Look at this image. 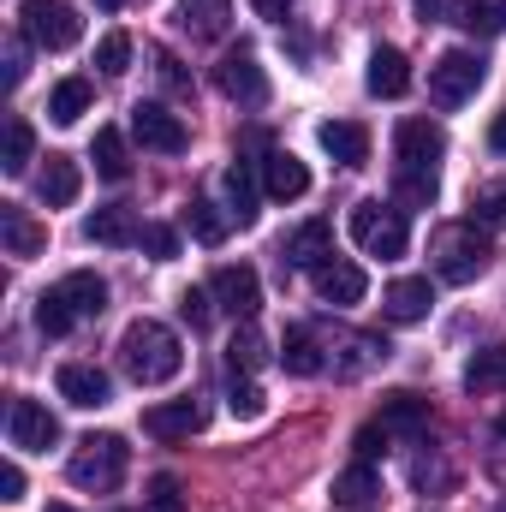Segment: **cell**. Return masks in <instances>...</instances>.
I'll return each mask as SVG.
<instances>
[{
  "label": "cell",
  "mask_w": 506,
  "mask_h": 512,
  "mask_svg": "<svg viewBox=\"0 0 506 512\" xmlns=\"http://www.w3.org/2000/svg\"><path fill=\"white\" fill-rule=\"evenodd\" d=\"M483 78H489L483 54H471V48H447V54L429 66V102H435V108H465V102L483 90Z\"/></svg>",
  "instance_id": "5b68a950"
},
{
  "label": "cell",
  "mask_w": 506,
  "mask_h": 512,
  "mask_svg": "<svg viewBox=\"0 0 506 512\" xmlns=\"http://www.w3.org/2000/svg\"><path fill=\"white\" fill-rule=\"evenodd\" d=\"M78 191H84L78 161H72V155H48V167L36 173V197H42L48 209H72V203H78Z\"/></svg>",
  "instance_id": "e0dca14e"
},
{
  "label": "cell",
  "mask_w": 506,
  "mask_h": 512,
  "mask_svg": "<svg viewBox=\"0 0 506 512\" xmlns=\"http://www.w3.org/2000/svg\"><path fill=\"white\" fill-rule=\"evenodd\" d=\"M209 292H215V304H221V310H233L239 322H251L256 304H262V280H256L251 262H221V268H215V280H209Z\"/></svg>",
  "instance_id": "8fae6325"
},
{
  "label": "cell",
  "mask_w": 506,
  "mask_h": 512,
  "mask_svg": "<svg viewBox=\"0 0 506 512\" xmlns=\"http://www.w3.org/2000/svg\"><path fill=\"white\" fill-rule=\"evenodd\" d=\"M96 66L108 72V78H120L131 66V36L126 30H114V36H102V48H96Z\"/></svg>",
  "instance_id": "ab89813d"
},
{
  "label": "cell",
  "mask_w": 506,
  "mask_h": 512,
  "mask_svg": "<svg viewBox=\"0 0 506 512\" xmlns=\"http://www.w3.org/2000/svg\"><path fill=\"white\" fill-rule=\"evenodd\" d=\"M30 149H36V131L24 126V120H6V149H0V167H6L12 179L30 167Z\"/></svg>",
  "instance_id": "8d00e7d4"
},
{
  "label": "cell",
  "mask_w": 506,
  "mask_h": 512,
  "mask_svg": "<svg viewBox=\"0 0 506 512\" xmlns=\"http://www.w3.org/2000/svg\"><path fill=\"white\" fill-rule=\"evenodd\" d=\"M489 149H501L506 155V114H495V126H489Z\"/></svg>",
  "instance_id": "816d5d0a"
},
{
  "label": "cell",
  "mask_w": 506,
  "mask_h": 512,
  "mask_svg": "<svg viewBox=\"0 0 506 512\" xmlns=\"http://www.w3.org/2000/svg\"><path fill=\"white\" fill-rule=\"evenodd\" d=\"M96 6H102V12H120V6H126V0H96Z\"/></svg>",
  "instance_id": "f5cc1de1"
},
{
  "label": "cell",
  "mask_w": 506,
  "mask_h": 512,
  "mask_svg": "<svg viewBox=\"0 0 506 512\" xmlns=\"http://www.w3.org/2000/svg\"><path fill=\"white\" fill-rule=\"evenodd\" d=\"M465 387L471 393H489V387H506V346H489L465 364Z\"/></svg>",
  "instance_id": "836d02e7"
},
{
  "label": "cell",
  "mask_w": 506,
  "mask_h": 512,
  "mask_svg": "<svg viewBox=\"0 0 506 512\" xmlns=\"http://www.w3.org/2000/svg\"><path fill=\"white\" fill-rule=\"evenodd\" d=\"M203 423H209V411H203L197 399H173V405H149V411H143V435H155V441L197 435Z\"/></svg>",
  "instance_id": "5bb4252c"
},
{
  "label": "cell",
  "mask_w": 506,
  "mask_h": 512,
  "mask_svg": "<svg viewBox=\"0 0 506 512\" xmlns=\"http://www.w3.org/2000/svg\"><path fill=\"white\" fill-rule=\"evenodd\" d=\"M471 221L501 227L506 221V185H483V191H471Z\"/></svg>",
  "instance_id": "f35d334b"
},
{
  "label": "cell",
  "mask_w": 506,
  "mask_h": 512,
  "mask_svg": "<svg viewBox=\"0 0 506 512\" xmlns=\"http://www.w3.org/2000/svg\"><path fill=\"white\" fill-rule=\"evenodd\" d=\"M262 334H256V322H239L233 328V340H227V364H233V376H251L256 364H262Z\"/></svg>",
  "instance_id": "e575fe53"
},
{
  "label": "cell",
  "mask_w": 506,
  "mask_h": 512,
  "mask_svg": "<svg viewBox=\"0 0 506 512\" xmlns=\"http://www.w3.org/2000/svg\"><path fill=\"white\" fill-rule=\"evenodd\" d=\"M90 102H96L90 78H60L54 96H48V120H54V126H78V120L90 114Z\"/></svg>",
  "instance_id": "484cf974"
},
{
  "label": "cell",
  "mask_w": 506,
  "mask_h": 512,
  "mask_svg": "<svg viewBox=\"0 0 506 512\" xmlns=\"http://www.w3.org/2000/svg\"><path fill=\"white\" fill-rule=\"evenodd\" d=\"M131 137H137L143 149H155V155H179V149L191 143L185 120L167 114L161 102H137V108H131Z\"/></svg>",
  "instance_id": "30bf717a"
},
{
  "label": "cell",
  "mask_w": 506,
  "mask_h": 512,
  "mask_svg": "<svg viewBox=\"0 0 506 512\" xmlns=\"http://www.w3.org/2000/svg\"><path fill=\"white\" fill-rule=\"evenodd\" d=\"M381 304H387V316H393V322H423V316H429V304H435V286H429L423 274H405V280H393V286H387V298H381Z\"/></svg>",
  "instance_id": "44dd1931"
},
{
  "label": "cell",
  "mask_w": 506,
  "mask_h": 512,
  "mask_svg": "<svg viewBox=\"0 0 506 512\" xmlns=\"http://www.w3.org/2000/svg\"><path fill=\"white\" fill-rule=\"evenodd\" d=\"M179 316H185L191 328H209V316H215V292H209V286H191V292L179 298Z\"/></svg>",
  "instance_id": "60d3db41"
},
{
  "label": "cell",
  "mask_w": 506,
  "mask_h": 512,
  "mask_svg": "<svg viewBox=\"0 0 506 512\" xmlns=\"http://www.w3.org/2000/svg\"><path fill=\"white\" fill-rule=\"evenodd\" d=\"M376 495H381V471L376 465H364V459L346 465V471L334 477V501H340V507H370Z\"/></svg>",
  "instance_id": "83f0119b"
},
{
  "label": "cell",
  "mask_w": 506,
  "mask_h": 512,
  "mask_svg": "<svg viewBox=\"0 0 506 512\" xmlns=\"http://www.w3.org/2000/svg\"><path fill=\"white\" fill-rule=\"evenodd\" d=\"M251 6L268 18V24H286V18H292V0H251Z\"/></svg>",
  "instance_id": "681fc988"
},
{
  "label": "cell",
  "mask_w": 506,
  "mask_h": 512,
  "mask_svg": "<svg viewBox=\"0 0 506 512\" xmlns=\"http://www.w3.org/2000/svg\"><path fill=\"white\" fill-rule=\"evenodd\" d=\"M84 239H90V245H114V251H120V245H137V239H143V227L131 221V209L114 203V209H96V215L84 221Z\"/></svg>",
  "instance_id": "d4e9b609"
},
{
  "label": "cell",
  "mask_w": 506,
  "mask_h": 512,
  "mask_svg": "<svg viewBox=\"0 0 506 512\" xmlns=\"http://www.w3.org/2000/svg\"><path fill=\"white\" fill-rule=\"evenodd\" d=\"M417 6V24H441L447 18V0H411Z\"/></svg>",
  "instance_id": "f907efd6"
},
{
  "label": "cell",
  "mask_w": 506,
  "mask_h": 512,
  "mask_svg": "<svg viewBox=\"0 0 506 512\" xmlns=\"http://www.w3.org/2000/svg\"><path fill=\"white\" fill-rule=\"evenodd\" d=\"M262 197H268V191H262V161H233V167H227V215H233L239 227H251L256 215H262V209H256Z\"/></svg>",
  "instance_id": "9a60e30c"
},
{
  "label": "cell",
  "mask_w": 506,
  "mask_h": 512,
  "mask_svg": "<svg viewBox=\"0 0 506 512\" xmlns=\"http://www.w3.org/2000/svg\"><path fill=\"white\" fill-rule=\"evenodd\" d=\"M137 245L155 256V262H167V256H179V233H173V227H143V239H137Z\"/></svg>",
  "instance_id": "ee69618b"
},
{
  "label": "cell",
  "mask_w": 506,
  "mask_h": 512,
  "mask_svg": "<svg viewBox=\"0 0 506 512\" xmlns=\"http://www.w3.org/2000/svg\"><path fill=\"white\" fill-rule=\"evenodd\" d=\"M227 405H233V417H262V387H251V382H233V393H227Z\"/></svg>",
  "instance_id": "bcb514c9"
},
{
  "label": "cell",
  "mask_w": 506,
  "mask_h": 512,
  "mask_svg": "<svg viewBox=\"0 0 506 512\" xmlns=\"http://www.w3.org/2000/svg\"><path fill=\"white\" fill-rule=\"evenodd\" d=\"M0 501H24V471H18L12 459L0 465Z\"/></svg>",
  "instance_id": "7dc6e473"
},
{
  "label": "cell",
  "mask_w": 506,
  "mask_h": 512,
  "mask_svg": "<svg viewBox=\"0 0 506 512\" xmlns=\"http://www.w3.org/2000/svg\"><path fill=\"white\" fill-rule=\"evenodd\" d=\"M60 292H66V304H72L78 316H102V310H108V280H102L96 268H72V274L60 280Z\"/></svg>",
  "instance_id": "4316f807"
},
{
  "label": "cell",
  "mask_w": 506,
  "mask_h": 512,
  "mask_svg": "<svg viewBox=\"0 0 506 512\" xmlns=\"http://www.w3.org/2000/svg\"><path fill=\"white\" fill-rule=\"evenodd\" d=\"M262 191H268L274 203H298V197L310 191V167H304L292 149H268V155H262Z\"/></svg>",
  "instance_id": "4fadbf2b"
},
{
  "label": "cell",
  "mask_w": 506,
  "mask_h": 512,
  "mask_svg": "<svg viewBox=\"0 0 506 512\" xmlns=\"http://www.w3.org/2000/svg\"><path fill=\"white\" fill-rule=\"evenodd\" d=\"M120 370L137 387H161L185 370V352H179V334L155 316H137L126 334H120Z\"/></svg>",
  "instance_id": "6da1fadb"
},
{
  "label": "cell",
  "mask_w": 506,
  "mask_h": 512,
  "mask_svg": "<svg viewBox=\"0 0 506 512\" xmlns=\"http://www.w3.org/2000/svg\"><path fill=\"white\" fill-rule=\"evenodd\" d=\"M453 24L471 30V36H501L506 30V0H459V6H453Z\"/></svg>",
  "instance_id": "f1b7e54d"
},
{
  "label": "cell",
  "mask_w": 506,
  "mask_h": 512,
  "mask_svg": "<svg viewBox=\"0 0 506 512\" xmlns=\"http://www.w3.org/2000/svg\"><path fill=\"white\" fill-rule=\"evenodd\" d=\"M393 197L411 203V209H429L435 203V173H393Z\"/></svg>",
  "instance_id": "74e56055"
},
{
  "label": "cell",
  "mask_w": 506,
  "mask_h": 512,
  "mask_svg": "<svg viewBox=\"0 0 506 512\" xmlns=\"http://www.w3.org/2000/svg\"><path fill=\"white\" fill-rule=\"evenodd\" d=\"M54 387H60V399H66V405H78V411H102V405L114 399V382H108L96 364H60Z\"/></svg>",
  "instance_id": "7c38bea8"
},
{
  "label": "cell",
  "mask_w": 506,
  "mask_h": 512,
  "mask_svg": "<svg viewBox=\"0 0 506 512\" xmlns=\"http://www.w3.org/2000/svg\"><path fill=\"white\" fill-rule=\"evenodd\" d=\"M155 66H161V84H167V90H191V78L179 72V60H173V54H155Z\"/></svg>",
  "instance_id": "c3c4849f"
},
{
  "label": "cell",
  "mask_w": 506,
  "mask_h": 512,
  "mask_svg": "<svg viewBox=\"0 0 506 512\" xmlns=\"http://www.w3.org/2000/svg\"><path fill=\"white\" fill-rule=\"evenodd\" d=\"M6 441L24 447V453H48V447L60 441V417H54L42 399H24V393H18V399L6 405Z\"/></svg>",
  "instance_id": "ba28073f"
},
{
  "label": "cell",
  "mask_w": 506,
  "mask_h": 512,
  "mask_svg": "<svg viewBox=\"0 0 506 512\" xmlns=\"http://www.w3.org/2000/svg\"><path fill=\"white\" fill-rule=\"evenodd\" d=\"M381 423H387L393 435H423V429H429V399L411 393V387H399V393L381 399Z\"/></svg>",
  "instance_id": "603a6c76"
},
{
  "label": "cell",
  "mask_w": 506,
  "mask_h": 512,
  "mask_svg": "<svg viewBox=\"0 0 506 512\" xmlns=\"http://www.w3.org/2000/svg\"><path fill=\"white\" fill-rule=\"evenodd\" d=\"M393 155H399L393 173H435L441 155H447V131L435 126V120H399V131H393Z\"/></svg>",
  "instance_id": "52a82bcc"
},
{
  "label": "cell",
  "mask_w": 506,
  "mask_h": 512,
  "mask_svg": "<svg viewBox=\"0 0 506 512\" xmlns=\"http://www.w3.org/2000/svg\"><path fill=\"white\" fill-rule=\"evenodd\" d=\"M316 292H322V304H358L364 292H370V274L358 268V262H340V256H328L322 268H316Z\"/></svg>",
  "instance_id": "2e32d148"
},
{
  "label": "cell",
  "mask_w": 506,
  "mask_h": 512,
  "mask_svg": "<svg viewBox=\"0 0 506 512\" xmlns=\"http://www.w3.org/2000/svg\"><path fill=\"white\" fill-rule=\"evenodd\" d=\"M30 48H36L30 36H12V42H6V90L24 84V60H30Z\"/></svg>",
  "instance_id": "f6af8a7d"
},
{
  "label": "cell",
  "mask_w": 506,
  "mask_h": 512,
  "mask_svg": "<svg viewBox=\"0 0 506 512\" xmlns=\"http://www.w3.org/2000/svg\"><path fill=\"white\" fill-rule=\"evenodd\" d=\"M0 239H6V256H36L48 245V227H36L18 203H0Z\"/></svg>",
  "instance_id": "cb8c5ba5"
},
{
  "label": "cell",
  "mask_w": 506,
  "mask_h": 512,
  "mask_svg": "<svg viewBox=\"0 0 506 512\" xmlns=\"http://www.w3.org/2000/svg\"><path fill=\"white\" fill-rule=\"evenodd\" d=\"M233 24V0H179V30L197 36V42H215L227 36Z\"/></svg>",
  "instance_id": "d6986e66"
},
{
  "label": "cell",
  "mask_w": 506,
  "mask_h": 512,
  "mask_svg": "<svg viewBox=\"0 0 506 512\" xmlns=\"http://www.w3.org/2000/svg\"><path fill=\"white\" fill-rule=\"evenodd\" d=\"M387 435H393L387 423H364V429L352 435V447H358V459H364V465H376V453H387Z\"/></svg>",
  "instance_id": "7bdbcfd3"
},
{
  "label": "cell",
  "mask_w": 506,
  "mask_h": 512,
  "mask_svg": "<svg viewBox=\"0 0 506 512\" xmlns=\"http://www.w3.org/2000/svg\"><path fill=\"white\" fill-rule=\"evenodd\" d=\"M364 84H370V96H405L411 90V60L399 54V48H376L370 54V72H364Z\"/></svg>",
  "instance_id": "7402d4cb"
},
{
  "label": "cell",
  "mask_w": 506,
  "mask_h": 512,
  "mask_svg": "<svg viewBox=\"0 0 506 512\" xmlns=\"http://www.w3.org/2000/svg\"><path fill=\"white\" fill-rule=\"evenodd\" d=\"M215 84H221L227 102H245V108H262V102H268V78H262V66H256L251 48H227L221 66H215Z\"/></svg>",
  "instance_id": "9c48e42d"
},
{
  "label": "cell",
  "mask_w": 506,
  "mask_h": 512,
  "mask_svg": "<svg viewBox=\"0 0 506 512\" xmlns=\"http://www.w3.org/2000/svg\"><path fill=\"white\" fill-rule=\"evenodd\" d=\"M18 30H24L36 48L66 54V48L84 36V18H78L72 0H24V6H18Z\"/></svg>",
  "instance_id": "8992f818"
},
{
  "label": "cell",
  "mask_w": 506,
  "mask_h": 512,
  "mask_svg": "<svg viewBox=\"0 0 506 512\" xmlns=\"http://www.w3.org/2000/svg\"><path fill=\"white\" fill-rule=\"evenodd\" d=\"M489 233H477V221H459V227H447L441 239H435V274L447 280V286H471L483 268H489Z\"/></svg>",
  "instance_id": "3957f363"
},
{
  "label": "cell",
  "mask_w": 506,
  "mask_h": 512,
  "mask_svg": "<svg viewBox=\"0 0 506 512\" xmlns=\"http://www.w3.org/2000/svg\"><path fill=\"white\" fill-rule=\"evenodd\" d=\"M48 512H72V507H60V501H54V507H48Z\"/></svg>",
  "instance_id": "11a10c76"
},
{
  "label": "cell",
  "mask_w": 506,
  "mask_h": 512,
  "mask_svg": "<svg viewBox=\"0 0 506 512\" xmlns=\"http://www.w3.org/2000/svg\"><path fill=\"white\" fill-rule=\"evenodd\" d=\"M280 364H286V376H316V370H322V346H316V334H310V328H286V340H280Z\"/></svg>",
  "instance_id": "f546056e"
},
{
  "label": "cell",
  "mask_w": 506,
  "mask_h": 512,
  "mask_svg": "<svg viewBox=\"0 0 506 512\" xmlns=\"http://www.w3.org/2000/svg\"><path fill=\"white\" fill-rule=\"evenodd\" d=\"M126 459H131V447L120 435H84V441L72 447V459H66V477H72L78 489L108 495V489L126 483Z\"/></svg>",
  "instance_id": "7a4b0ae2"
},
{
  "label": "cell",
  "mask_w": 506,
  "mask_h": 512,
  "mask_svg": "<svg viewBox=\"0 0 506 512\" xmlns=\"http://www.w3.org/2000/svg\"><path fill=\"white\" fill-rule=\"evenodd\" d=\"M143 512H185L179 477H155V483H149V507H143Z\"/></svg>",
  "instance_id": "b9f144b4"
},
{
  "label": "cell",
  "mask_w": 506,
  "mask_h": 512,
  "mask_svg": "<svg viewBox=\"0 0 506 512\" xmlns=\"http://www.w3.org/2000/svg\"><path fill=\"white\" fill-rule=\"evenodd\" d=\"M280 256H286L292 268H310V274H316V268L334 256V227H328V221H304V227L286 239V251Z\"/></svg>",
  "instance_id": "ffe728a7"
},
{
  "label": "cell",
  "mask_w": 506,
  "mask_h": 512,
  "mask_svg": "<svg viewBox=\"0 0 506 512\" xmlns=\"http://www.w3.org/2000/svg\"><path fill=\"white\" fill-rule=\"evenodd\" d=\"M316 143H322L340 167H364V161H370V131L358 126V120H328V126H316Z\"/></svg>",
  "instance_id": "ac0fdd59"
},
{
  "label": "cell",
  "mask_w": 506,
  "mask_h": 512,
  "mask_svg": "<svg viewBox=\"0 0 506 512\" xmlns=\"http://www.w3.org/2000/svg\"><path fill=\"white\" fill-rule=\"evenodd\" d=\"M495 429H501V441H506V411H501V423H495Z\"/></svg>",
  "instance_id": "db71d44e"
},
{
  "label": "cell",
  "mask_w": 506,
  "mask_h": 512,
  "mask_svg": "<svg viewBox=\"0 0 506 512\" xmlns=\"http://www.w3.org/2000/svg\"><path fill=\"white\" fill-rule=\"evenodd\" d=\"M185 227H191V239H197V245H221V239H227V227H233V215H221L215 203H203V197H197V203L185 209Z\"/></svg>",
  "instance_id": "1f68e13d"
},
{
  "label": "cell",
  "mask_w": 506,
  "mask_h": 512,
  "mask_svg": "<svg viewBox=\"0 0 506 512\" xmlns=\"http://www.w3.org/2000/svg\"><path fill=\"white\" fill-rule=\"evenodd\" d=\"M352 239H358L364 256H381V262L405 256V245H411L405 209H393V203H381V197H364V203L352 209Z\"/></svg>",
  "instance_id": "277c9868"
},
{
  "label": "cell",
  "mask_w": 506,
  "mask_h": 512,
  "mask_svg": "<svg viewBox=\"0 0 506 512\" xmlns=\"http://www.w3.org/2000/svg\"><path fill=\"white\" fill-rule=\"evenodd\" d=\"M90 155H96V173H102L108 185H120V179H126V173H131L126 137H120V131H114V126H102V131H96V143H90Z\"/></svg>",
  "instance_id": "4dcf8cb0"
},
{
  "label": "cell",
  "mask_w": 506,
  "mask_h": 512,
  "mask_svg": "<svg viewBox=\"0 0 506 512\" xmlns=\"http://www.w3.org/2000/svg\"><path fill=\"white\" fill-rule=\"evenodd\" d=\"M346 352H352V358H340V376H364V370L387 364V340H381V334H352Z\"/></svg>",
  "instance_id": "d590c367"
},
{
  "label": "cell",
  "mask_w": 506,
  "mask_h": 512,
  "mask_svg": "<svg viewBox=\"0 0 506 512\" xmlns=\"http://www.w3.org/2000/svg\"><path fill=\"white\" fill-rule=\"evenodd\" d=\"M72 322H78V310L66 304V292H60V286L36 298V328H42L48 340H60V334H72Z\"/></svg>",
  "instance_id": "d6a6232c"
}]
</instances>
